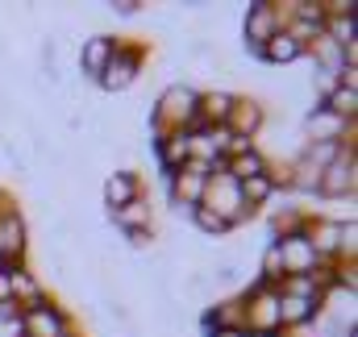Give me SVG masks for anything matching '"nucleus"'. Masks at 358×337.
Returning a JSON list of instances; mask_svg holds the SVG:
<instances>
[{
  "mask_svg": "<svg viewBox=\"0 0 358 337\" xmlns=\"http://www.w3.org/2000/svg\"><path fill=\"white\" fill-rule=\"evenodd\" d=\"M355 192H358V150L355 142H346V155L321 171L317 200H350Z\"/></svg>",
  "mask_w": 358,
  "mask_h": 337,
  "instance_id": "nucleus-2",
  "label": "nucleus"
},
{
  "mask_svg": "<svg viewBox=\"0 0 358 337\" xmlns=\"http://www.w3.org/2000/svg\"><path fill=\"white\" fill-rule=\"evenodd\" d=\"M275 292L279 296H296V300H313L317 308H321V283H317V275H283L279 283H275Z\"/></svg>",
  "mask_w": 358,
  "mask_h": 337,
  "instance_id": "nucleus-13",
  "label": "nucleus"
},
{
  "mask_svg": "<svg viewBox=\"0 0 358 337\" xmlns=\"http://www.w3.org/2000/svg\"><path fill=\"white\" fill-rule=\"evenodd\" d=\"M263 113H267V104H259V100H250V96H234V108H229V117H225V129H229L234 138H242V142H255L259 129H263Z\"/></svg>",
  "mask_w": 358,
  "mask_h": 337,
  "instance_id": "nucleus-5",
  "label": "nucleus"
},
{
  "mask_svg": "<svg viewBox=\"0 0 358 337\" xmlns=\"http://www.w3.org/2000/svg\"><path fill=\"white\" fill-rule=\"evenodd\" d=\"M275 34H279V17H275L271 0L246 4V13H242V50H246L255 63H263V46H267Z\"/></svg>",
  "mask_w": 358,
  "mask_h": 337,
  "instance_id": "nucleus-1",
  "label": "nucleus"
},
{
  "mask_svg": "<svg viewBox=\"0 0 358 337\" xmlns=\"http://www.w3.org/2000/svg\"><path fill=\"white\" fill-rule=\"evenodd\" d=\"M279 246V258H283V275H313L317 271V254L308 246V238L304 234H292V238H279L275 242Z\"/></svg>",
  "mask_w": 358,
  "mask_h": 337,
  "instance_id": "nucleus-9",
  "label": "nucleus"
},
{
  "mask_svg": "<svg viewBox=\"0 0 358 337\" xmlns=\"http://www.w3.org/2000/svg\"><path fill=\"white\" fill-rule=\"evenodd\" d=\"M8 300H13V279L0 271V304H8Z\"/></svg>",
  "mask_w": 358,
  "mask_h": 337,
  "instance_id": "nucleus-18",
  "label": "nucleus"
},
{
  "mask_svg": "<svg viewBox=\"0 0 358 337\" xmlns=\"http://www.w3.org/2000/svg\"><path fill=\"white\" fill-rule=\"evenodd\" d=\"M238 187H242L246 208H263L267 200L279 196V187H275V179H271V175H255V179H246V183H238Z\"/></svg>",
  "mask_w": 358,
  "mask_h": 337,
  "instance_id": "nucleus-15",
  "label": "nucleus"
},
{
  "mask_svg": "<svg viewBox=\"0 0 358 337\" xmlns=\"http://www.w3.org/2000/svg\"><path fill=\"white\" fill-rule=\"evenodd\" d=\"M304 55H308V50H304L300 42H292L283 29H279V34L271 38L267 46H263V63H275V67H292V63H304Z\"/></svg>",
  "mask_w": 358,
  "mask_h": 337,
  "instance_id": "nucleus-11",
  "label": "nucleus"
},
{
  "mask_svg": "<svg viewBox=\"0 0 358 337\" xmlns=\"http://www.w3.org/2000/svg\"><path fill=\"white\" fill-rule=\"evenodd\" d=\"M187 225H196L200 234H229V225L213 213V208H192V217H187Z\"/></svg>",
  "mask_w": 358,
  "mask_h": 337,
  "instance_id": "nucleus-16",
  "label": "nucleus"
},
{
  "mask_svg": "<svg viewBox=\"0 0 358 337\" xmlns=\"http://www.w3.org/2000/svg\"><path fill=\"white\" fill-rule=\"evenodd\" d=\"M0 271H4V258H0Z\"/></svg>",
  "mask_w": 358,
  "mask_h": 337,
  "instance_id": "nucleus-19",
  "label": "nucleus"
},
{
  "mask_svg": "<svg viewBox=\"0 0 358 337\" xmlns=\"http://www.w3.org/2000/svg\"><path fill=\"white\" fill-rule=\"evenodd\" d=\"M138 196H142V179H138V171H129V167L108 171L104 183H100V200H104L108 213H113V208H125V204L138 200Z\"/></svg>",
  "mask_w": 358,
  "mask_h": 337,
  "instance_id": "nucleus-6",
  "label": "nucleus"
},
{
  "mask_svg": "<svg viewBox=\"0 0 358 337\" xmlns=\"http://www.w3.org/2000/svg\"><path fill=\"white\" fill-rule=\"evenodd\" d=\"M138 76H142V50H134V42H117L113 59H108V67L100 71L96 84L104 87V92H113V96H125Z\"/></svg>",
  "mask_w": 358,
  "mask_h": 337,
  "instance_id": "nucleus-3",
  "label": "nucleus"
},
{
  "mask_svg": "<svg viewBox=\"0 0 358 337\" xmlns=\"http://www.w3.org/2000/svg\"><path fill=\"white\" fill-rule=\"evenodd\" d=\"M317 317H321V308H317L313 300L279 296V334H283V329H292V325H308V321H317Z\"/></svg>",
  "mask_w": 358,
  "mask_h": 337,
  "instance_id": "nucleus-12",
  "label": "nucleus"
},
{
  "mask_svg": "<svg viewBox=\"0 0 358 337\" xmlns=\"http://www.w3.org/2000/svg\"><path fill=\"white\" fill-rule=\"evenodd\" d=\"M108 13H117V17H138V13H146V4H138V0H113V4H104Z\"/></svg>",
  "mask_w": 358,
  "mask_h": 337,
  "instance_id": "nucleus-17",
  "label": "nucleus"
},
{
  "mask_svg": "<svg viewBox=\"0 0 358 337\" xmlns=\"http://www.w3.org/2000/svg\"><path fill=\"white\" fill-rule=\"evenodd\" d=\"M113 46H117V38H108V34H88V38L76 46V67H80L88 80H100V71H104L108 59H113Z\"/></svg>",
  "mask_w": 358,
  "mask_h": 337,
  "instance_id": "nucleus-7",
  "label": "nucleus"
},
{
  "mask_svg": "<svg viewBox=\"0 0 358 337\" xmlns=\"http://www.w3.org/2000/svg\"><path fill=\"white\" fill-rule=\"evenodd\" d=\"M67 337H71V334H67Z\"/></svg>",
  "mask_w": 358,
  "mask_h": 337,
  "instance_id": "nucleus-20",
  "label": "nucleus"
},
{
  "mask_svg": "<svg viewBox=\"0 0 358 337\" xmlns=\"http://www.w3.org/2000/svg\"><path fill=\"white\" fill-rule=\"evenodd\" d=\"M67 334H71V321H67V313L55 308L50 300L21 313V337H67Z\"/></svg>",
  "mask_w": 358,
  "mask_h": 337,
  "instance_id": "nucleus-4",
  "label": "nucleus"
},
{
  "mask_svg": "<svg viewBox=\"0 0 358 337\" xmlns=\"http://www.w3.org/2000/svg\"><path fill=\"white\" fill-rule=\"evenodd\" d=\"M108 221L125 234V238H142V234H155V208H150V200L146 196H138V200H129L125 208H113L108 213Z\"/></svg>",
  "mask_w": 358,
  "mask_h": 337,
  "instance_id": "nucleus-8",
  "label": "nucleus"
},
{
  "mask_svg": "<svg viewBox=\"0 0 358 337\" xmlns=\"http://www.w3.org/2000/svg\"><path fill=\"white\" fill-rule=\"evenodd\" d=\"M325 113H334V117H342V121H358V92H350V87H334L329 96H321L317 100Z\"/></svg>",
  "mask_w": 358,
  "mask_h": 337,
  "instance_id": "nucleus-14",
  "label": "nucleus"
},
{
  "mask_svg": "<svg viewBox=\"0 0 358 337\" xmlns=\"http://www.w3.org/2000/svg\"><path fill=\"white\" fill-rule=\"evenodd\" d=\"M267 163H271L267 155H263L259 146H250V150L225 159V175H229L234 183H246V179H255V175H267Z\"/></svg>",
  "mask_w": 358,
  "mask_h": 337,
  "instance_id": "nucleus-10",
  "label": "nucleus"
}]
</instances>
